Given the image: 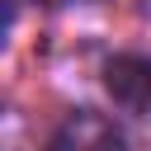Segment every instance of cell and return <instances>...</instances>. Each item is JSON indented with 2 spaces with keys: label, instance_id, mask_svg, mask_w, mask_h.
<instances>
[{
  "label": "cell",
  "instance_id": "cell-1",
  "mask_svg": "<svg viewBox=\"0 0 151 151\" xmlns=\"http://www.w3.org/2000/svg\"><path fill=\"white\" fill-rule=\"evenodd\" d=\"M104 90L127 113H151V57L123 52L104 66Z\"/></svg>",
  "mask_w": 151,
  "mask_h": 151
},
{
  "label": "cell",
  "instance_id": "cell-2",
  "mask_svg": "<svg viewBox=\"0 0 151 151\" xmlns=\"http://www.w3.org/2000/svg\"><path fill=\"white\" fill-rule=\"evenodd\" d=\"M42 5H71V0H42Z\"/></svg>",
  "mask_w": 151,
  "mask_h": 151
}]
</instances>
